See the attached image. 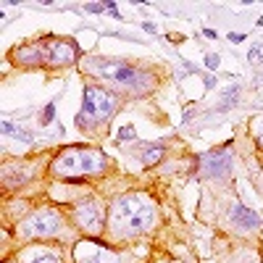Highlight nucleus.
Masks as SVG:
<instances>
[{
    "label": "nucleus",
    "mask_w": 263,
    "mask_h": 263,
    "mask_svg": "<svg viewBox=\"0 0 263 263\" xmlns=\"http://www.w3.org/2000/svg\"><path fill=\"white\" fill-rule=\"evenodd\" d=\"M229 263H255V255H250L247 250H242V253H234V255H231Z\"/></svg>",
    "instance_id": "obj_15"
},
{
    "label": "nucleus",
    "mask_w": 263,
    "mask_h": 263,
    "mask_svg": "<svg viewBox=\"0 0 263 263\" xmlns=\"http://www.w3.org/2000/svg\"><path fill=\"white\" fill-rule=\"evenodd\" d=\"M156 224V203L145 192H127L116 197L108 211V229L116 239H132L148 234Z\"/></svg>",
    "instance_id": "obj_1"
},
{
    "label": "nucleus",
    "mask_w": 263,
    "mask_h": 263,
    "mask_svg": "<svg viewBox=\"0 0 263 263\" xmlns=\"http://www.w3.org/2000/svg\"><path fill=\"white\" fill-rule=\"evenodd\" d=\"M229 40L234 42V45H239V42L245 40V34H242V32H231V34H229Z\"/></svg>",
    "instance_id": "obj_20"
},
{
    "label": "nucleus",
    "mask_w": 263,
    "mask_h": 263,
    "mask_svg": "<svg viewBox=\"0 0 263 263\" xmlns=\"http://www.w3.org/2000/svg\"><path fill=\"white\" fill-rule=\"evenodd\" d=\"M258 142L263 145V119H261V127H258Z\"/></svg>",
    "instance_id": "obj_22"
},
{
    "label": "nucleus",
    "mask_w": 263,
    "mask_h": 263,
    "mask_svg": "<svg viewBox=\"0 0 263 263\" xmlns=\"http://www.w3.org/2000/svg\"><path fill=\"white\" fill-rule=\"evenodd\" d=\"M219 64H221L219 56H205V66L211 68V71H213V68H219Z\"/></svg>",
    "instance_id": "obj_19"
},
{
    "label": "nucleus",
    "mask_w": 263,
    "mask_h": 263,
    "mask_svg": "<svg viewBox=\"0 0 263 263\" xmlns=\"http://www.w3.org/2000/svg\"><path fill=\"white\" fill-rule=\"evenodd\" d=\"M247 58H250V61H261L263 58V45H253L250 53H247Z\"/></svg>",
    "instance_id": "obj_16"
},
{
    "label": "nucleus",
    "mask_w": 263,
    "mask_h": 263,
    "mask_svg": "<svg viewBox=\"0 0 263 263\" xmlns=\"http://www.w3.org/2000/svg\"><path fill=\"white\" fill-rule=\"evenodd\" d=\"M119 140H134V127H121L119 129Z\"/></svg>",
    "instance_id": "obj_17"
},
{
    "label": "nucleus",
    "mask_w": 263,
    "mask_h": 263,
    "mask_svg": "<svg viewBox=\"0 0 263 263\" xmlns=\"http://www.w3.org/2000/svg\"><path fill=\"white\" fill-rule=\"evenodd\" d=\"M76 263H124V255L113 247H108L100 239H82L74 245Z\"/></svg>",
    "instance_id": "obj_7"
},
{
    "label": "nucleus",
    "mask_w": 263,
    "mask_h": 263,
    "mask_svg": "<svg viewBox=\"0 0 263 263\" xmlns=\"http://www.w3.org/2000/svg\"><path fill=\"white\" fill-rule=\"evenodd\" d=\"M108 168L105 153L98 148H66L53 158L50 171L58 179H82V176H95Z\"/></svg>",
    "instance_id": "obj_3"
},
{
    "label": "nucleus",
    "mask_w": 263,
    "mask_h": 263,
    "mask_svg": "<svg viewBox=\"0 0 263 263\" xmlns=\"http://www.w3.org/2000/svg\"><path fill=\"white\" fill-rule=\"evenodd\" d=\"M0 132H3L5 137H16L19 142H24V145H29L32 142V134H29L27 129H21V127H16L13 121H3L0 124Z\"/></svg>",
    "instance_id": "obj_12"
},
{
    "label": "nucleus",
    "mask_w": 263,
    "mask_h": 263,
    "mask_svg": "<svg viewBox=\"0 0 263 263\" xmlns=\"http://www.w3.org/2000/svg\"><path fill=\"white\" fill-rule=\"evenodd\" d=\"M82 71H87L95 79H105L116 84V87L132 92V95H142V92L153 90V76L148 71L137 66H129L124 61L113 58H84L82 61Z\"/></svg>",
    "instance_id": "obj_2"
},
{
    "label": "nucleus",
    "mask_w": 263,
    "mask_h": 263,
    "mask_svg": "<svg viewBox=\"0 0 263 263\" xmlns=\"http://www.w3.org/2000/svg\"><path fill=\"white\" fill-rule=\"evenodd\" d=\"M5 263H13V261H5Z\"/></svg>",
    "instance_id": "obj_23"
},
{
    "label": "nucleus",
    "mask_w": 263,
    "mask_h": 263,
    "mask_svg": "<svg viewBox=\"0 0 263 263\" xmlns=\"http://www.w3.org/2000/svg\"><path fill=\"white\" fill-rule=\"evenodd\" d=\"M45 48V61L53 66H68L79 58V48L74 40H64V37H48L42 42Z\"/></svg>",
    "instance_id": "obj_8"
},
{
    "label": "nucleus",
    "mask_w": 263,
    "mask_h": 263,
    "mask_svg": "<svg viewBox=\"0 0 263 263\" xmlns=\"http://www.w3.org/2000/svg\"><path fill=\"white\" fill-rule=\"evenodd\" d=\"M142 29H145V32H150V34H153V32H156V24H148V21H145V24H142Z\"/></svg>",
    "instance_id": "obj_21"
},
{
    "label": "nucleus",
    "mask_w": 263,
    "mask_h": 263,
    "mask_svg": "<svg viewBox=\"0 0 263 263\" xmlns=\"http://www.w3.org/2000/svg\"><path fill=\"white\" fill-rule=\"evenodd\" d=\"M164 153H166L164 145H153L150 150H145V153H142V164H145V166H156V164H161Z\"/></svg>",
    "instance_id": "obj_13"
},
{
    "label": "nucleus",
    "mask_w": 263,
    "mask_h": 263,
    "mask_svg": "<svg viewBox=\"0 0 263 263\" xmlns=\"http://www.w3.org/2000/svg\"><path fill=\"white\" fill-rule=\"evenodd\" d=\"M119 108V98L103 87L87 84L82 92V113L76 116V127H92V124H108L113 111Z\"/></svg>",
    "instance_id": "obj_4"
},
{
    "label": "nucleus",
    "mask_w": 263,
    "mask_h": 263,
    "mask_svg": "<svg viewBox=\"0 0 263 263\" xmlns=\"http://www.w3.org/2000/svg\"><path fill=\"white\" fill-rule=\"evenodd\" d=\"M229 221H231V227H237L242 231H258L261 229V216L255 211H250V208H245L242 203L229 205Z\"/></svg>",
    "instance_id": "obj_10"
},
{
    "label": "nucleus",
    "mask_w": 263,
    "mask_h": 263,
    "mask_svg": "<svg viewBox=\"0 0 263 263\" xmlns=\"http://www.w3.org/2000/svg\"><path fill=\"white\" fill-rule=\"evenodd\" d=\"M19 237L24 239H53L64 231V216L56 208H37L19 221Z\"/></svg>",
    "instance_id": "obj_5"
},
{
    "label": "nucleus",
    "mask_w": 263,
    "mask_h": 263,
    "mask_svg": "<svg viewBox=\"0 0 263 263\" xmlns=\"http://www.w3.org/2000/svg\"><path fill=\"white\" fill-rule=\"evenodd\" d=\"M16 258H19V263H64L61 255L53 250L50 245H29Z\"/></svg>",
    "instance_id": "obj_11"
},
{
    "label": "nucleus",
    "mask_w": 263,
    "mask_h": 263,
    "mask_svg": "<svg viewBox=\"0 0 263 263\" xmlns=\"http://www.w3.org/2000/svg\"><path fill=\"white\" fill-rule=\"evenodd\" d=\"M84 8H87L90 13H103L105 11V3H87Z\"/></svg>",
    "instance_id": "obj_18"
},
{
    "label": "nucleus",
    "mask_w": 263,
    "mask_h": 263,
    "mask_svg": "<svg viewBox=\"0 0 263 263\" xmlns=\"http://www.w3.org/2000/svg\"><path fill=\"white\" fill-rule=\"evenodd\" d=\"M53 119H56V103H48L45 105V111L40 116V124L42 127H48V124H53Z\"/></svg>",
    "instance_id": "obj_14"
},
{
    "label": "nucleus",
    "mask_w": 263,
    "mask_h": 263,
    "mask_svg": "<svg viewBox=\"0 0 263 263\" xmlns=\"http://www.w3.org/2000/svg\"><path fill=\"white\" fill-rule=\"evenodd\" d=\"M200 168H203V176H213V179H219V176H227L231 171V156H229V145H224V148H216L211 153H205L203 158H200Z\"/></svg>",
    "instance_id": "obj_9"
},
{
    "label": "nucleus",
    "mask_w": 263,
    "mask_h": 263,
    "mask_svg": "<svg viewBox=\"0 0 263 263\" xmlns=\"http://www.w3.org/2000/svg\"><path fill=\"white\" fill-rule=\"evenodd\" d=\"M74 224L79 227L84 234H90L92 239H95L98 234H103L105 229V211H103V203L95 197H84L79 200V203L74 205Z\"/></svg>",
    "instance_id": "obj_6"
}]
</instances>
